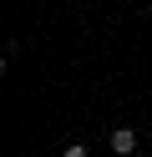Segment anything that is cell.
<instances>
[{"label": "cell", "instance_id": "6da1fadb", "mask_svg": "<svg viewBox=\"0 0 152 157\" xmlns=\"http://www.w3.org/2000/svg\"><path fill=\"white\" fill-rule=\"evenodd\" d=\"M111 152L117 157H137V132L132 127H111Z\"/></svg>", "mask_w": 152, "mask_h": 157}, {"label": "cell", "instance_id": "7a4b0ae2", "mask_svg": "<svg viewBox=\"0 0 152 157\" xmlns=\"http://www.w3.org/2000/svg\"><path fill=\"white\" fill-rule=\"evenodd\" d=\"M61 157H91V152H86V142H71V147H66Z\"/></svg>", "mask_w": 152, "mask_h": 157}]
</instances>
